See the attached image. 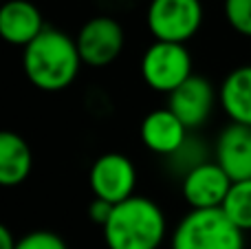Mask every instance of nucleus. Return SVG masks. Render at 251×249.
<instances>
[{"label":"nucleus","mask_w":251,"mask_h":249,"mask_svg":"<svg viewBox=\"0 0 251 249\" xmlns=\"http://www.w3.org/2000/svg\"><path fill=\"white\" fill-rule=\"evenodd\" d=\"M214 154L231 181L251 179V126L229 122L218 135Z\"/></svg>","instance_id":"nucleus-12"},{"label":"nucleus","mask_w":251,"mask_h":249,"mask_svg":"<svg viewBox=\"0 0 251 249\" xmlns=\"http://www.w3.org/2000/svg\"><path fill=\"white\" fill-rule=\"evenodd\" d=\"M113 203L104 201V199H93L91 207H88V216H91V221L95 225H100V227H104V223L110 219V214H113Z\"/></svg>","instance_id":"nucleus-18"},{"label":"nucleus","mask_w":251,"mask_h":249,"mask_svg":"<svg viewBox=\"0 0 251 249\" xmlns=\"http://www.w3.org/2000/svg\"><path fill=\"white\" fill-rule=\"evenodd\" d=\"M44 31V18L31 0H4L0 2V40L11 47L25 49Z\"/></svg>","instance_id":"nucleus-11"},{"label":"nucleus","mask_w":251,"mask_h":249,"mask_svg":"<svg viewBox=\"0 0 251 249\" xmlns=\"http://www.w3.org/2000/svg\"><path fill=\"white\" fill-rule=\"evenodd\" d=\"M223 13L236 33L251 38V0H225Z\"/></svg>","instance_id":"nucleus-16"},{"label":"nucleus","mask_w":251,"mask_h":249,"mask_svg":"<svg viewBox=\"0 0 251 249\" xmlns=\"http://www.w3.org/2000/svg\"><path fill=\"white\" fill-rule=\"evenodd\" d=\"M172 249H245V232L223 207L190 210L172 232Z\"/></svg>","instance_id":"nucleus-3"},{"label":"nucleus","mask_w":251,"mask_h":249,"mask_svg":"<svg viewBox=\"0 0 251 249\" xmlns=\"http://www.w3.org/2000/svg\"><path fill=\"white\" fill-rule=\"evenodd\" d=\"M101 234L108 249H159L168 234V221L152 199L132 194L115 203Z\"/></svg>","instance_id":"nucleus-2"},{"label":"nucleus","mask_w":251,"mask_h":249,"mask_svg":"<svg viewBox=\"0 0 251 249\" xmlns=\"http://www.w3.org/2000/svg\"><path fill=\"white\" fill-rule=\"evenodd\" d=\"M146 25L154 40L187 44L203 26L201 0H150Z\"/></svg>","instance_id":"nucleus-4"},{"label":"nucleus","mask_w":251,"mask_h":249,"mask_svg":"<svg viewBox=\"0 0 251 249\" xmlns=\"http://www.w3.org/2000/svg\"><path fill=\"white\" fill-rule=\"evenodd\" d=\"M82 64L75 38L53 26H44L42 33L22 49L25 77L44 93H60L69 88Z\"/></svg>","instance_id":"nucleus-1"},{"label":"nucleus","mask_w":251,"mask_h":249,"mask_svg":"<svg viewBox=\"0 0 251 249\" xmlns=\"http://www.w3.org/2000/svg\"><path fill=\"white\" fill-rule=\"evenodd\" d=\"M16 249H69V245L60 234L49 232V229H35L18 238Z\"/></svg>","instance_id":"nucleus-17"},{"label":"nucleus","mask_w":251,"mask_h":249,"mask_svg":"<svg viewBox=\"0 0 251 249\" xmlns=\"http://www.w3.org/2000/svg\"><path fill=\"white\" fill-rule=\"evenodd\" d=\"M231 183L225 170L218 166V161H201L187 172H183L181 194L190 210H209V207H223L225 197L229 192Z\"/></svg>","instance_id":"nucleus-8"},{"label":"nucleus","mask_w":251,"mask_h":249,"mask_svg":"<svg viewBox=\"0 0 251 249\" xmlns=\"http://www.w3.org/2000/svg\"><path fill=\"white\" fill-rule=\"evenodd\" d=\"M33 170V152L25 137L13 130H0V188L25 183Z\"/></svg>","instance_id":"nucleus-13"},{"label":"nucleus","mask_w":251,"mask_h":249,"mask_svg":"<svg viewBox=\"0 0 251 249\" xmlns=\"http://www.w3.org/2000/svg\"><path fill=\"white\" fill-rule=\"evenodd\" d=\"M223 212L243 232H251V179L231 183L223 203Z\"/></svg>","instance_id":"nucleus-15"},{"label":"nucleus","mask_w":251,"mask_h":249,"mask_svg":"<svg viewBox=\"0 0 251 249\" xmlns=\"http://www.w3.org/2000/svg\"><path fill=\"white\" fill-rule=\"evenodd\" d=\"M218 104L229 122L251 126V64L229 71L218 88Z\"/></svg>","instance_id":"nucleus-14"},{"label":"nucleus","mask_w":251,"mask_h":249,"mask_svg":"<svg viewBox=\"0 0 251 249\" xmlns=\"http://www.w3.org/2000/svg\"><path fill=\"white\" fill-rule=\"evenodd\" d=\"M18 238H13V232L4 223H0V249H16Z\"/></svg>","instance_id":"nucleus-19"},{"label":"nucleus","mask_w":251,"mask_h":249,"mask_svg":"<svg viewBox=\"0 0 251 249\" xmlns=\"http://www.w3.org/2000/svg\"><path fill=\"white\" fill-rule=\"evenodd\" d=\"M187 135H190L187 126L168 106L148 113L141 122V128H139L141 144L159 157H172L174 152H178L185 146V141L190 139Z\"/></svg>","instance_id":"nucleus-10"},{"label":"nucleus","mask_w":251,"mask_h":249,"mask_svg":"<svg viewBox=\"0 0 251 249\" xmlns=\"http://www.w3.org/2000/svg\"><path fill=\"white\" fill-rule=\"evenodd\" d=\"M91 192L108 203H122L130 199L137 188V168L122 152H106L93 161L88 172Z\"/></svg>","instance_id":"nucleus-7"},{"label":"nucleus","mask_w":251,"mask_h":249,"mask_svg":"<svg viewBox=\"0 0 251 249\" xmlns=\"http://www.w3.org/2000/svg\"><path fill=\"white\" fill-rule=\"evenodd\" d=\"M218 101V91L212 82L192 73L181 86L168 95V108L187 126V130H199L212 117Z\"/></svg>","instance_id":"nucleus-9"},{"label":"nucleus","mask_w":251,"mask_h":249,"mask_svg":"<svg viewBox=\"0 0 251 249\" xmlns=\"http://www.w3.org/2000/svg\"><path fill=\"white\" fill-rule=\"evenodd\" d=\"M75 42L84 64L104 69L122 55L126 33L119 20H115L113 16H95L79 26Z\"/></svg>","instance_id":"nucleus-6"},{"label":"nucleus","mask_w":251,"mask_h":249,"mask_svg":"<svg viewBox=\"0 0 251 249\" xmlns=\"http://www.w3.org/2000/svg\"><path fill=\"white\" fill-rule=\"evenodd\" d=\"M192 75V55L185 44L154 40L141 55V77L148 88L170 93Z\"/></svg>","instance_id":"nucleus-5"}]
</instances>
